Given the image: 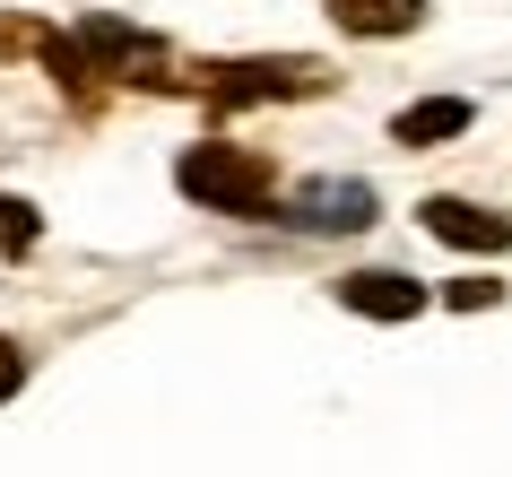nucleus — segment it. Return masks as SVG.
I'll return each instance as SVG.
<instances>
[{
	"mask_svg": "<svg viewBox=\"0 0 512 477\" xmlns=\"http://www.w3.org/2000/svg\"><path fill=\"white\" fill-rule=\"evenodd\" d=\"M330 18L348 35H408L426 18V0H330Z\"/></svg>",
	"mask_w": 512,
	"mask_h": 477,
	"instance_id": "7",
	"label": "nucleus"
},
{
	"mask_svg": "<svg viewBox=\"0 0 512 477\" xmlns=\"http://www.w3.org/2000/svg\"><path fill=\"white\" fill-rule=\"evenodd\" d=\"M339 304L374 321H408V313H426V287L400 278V269H356V278H339Z\"/></svg>",
	"mask_w": 512,
	"mask_h": 477,
	"instance_id": "5",
	"label": "nucleus"
},
{
	"mask_svg": "<svg viewBox=\"0 0 512 477\" xmlns=\"http://www.w3.org/2000/svg\"><path fill=\"white\" fill-rule=\"evenodd\" d=\"M322 87H330L322 61H209V70H200V96H209L217 113L287 105V96H322Z\"/></svg>",
	"mask_w": 512,
	"mask_h": 477,
	"instance_id": "2",
	"label": "nucleus"
},
{
	"mask_svg": "<svg viewBox=\"0 0 512 477\" xmlns=\"http://www.w3.org/2000/svg\"><path fill=\"white\" fill-rule=\"evenodd\" d=\"M35 235H44V226H35L27 200H0V243H9V252H35Z\"/></svg>",
	"mask_w": 512,
	"mask_h": 477,
	"instance_id": "9",
	"label": "nucleus"
},
{
	"mask_svg": "<svg viewBox=\"0 0 512 477\" xmlns=\"http://www.w3.org/2000/svg\"><path fill=\"white\" fill-rule=\"evenodd\" d=\"M469 131V105H460V96H434V105H408L400 122H391V139H400V148H434V139H460Z\"/></svg>",
	"mask_w": 512,
	"mask_h": 477,
	"instance_id": "8",
	"label": "nucleus"
},
{
	"mask_svg": "<svg viewBox=\"0 0 512 477\" xmlns=\"http://www.w3.org/2000/svg\"><path fill=\"white\" fill-rule=\"evenodd\" d=\"M18 373H27V365H18V347H9V339H0V399H9V391H18Z\"/></svg>",
	"mask_w": 512,
	"mask_h": 477,
	"instance_id": "11",
	"label": "nucleus"
},
{
	"mask_svg": "<svg viewBox=\"0 0 512 477\" xmlns=\"http://www.w3.org/2000/svg\"><path fill=\"white\" fill-rule=\"evenodd\" d=\"M174 183L200 200V209H226V217H252L270 209V157L261 148H235V139H200V148H183V165H174Z\"/></svg>",
	"mask_w": 512,
	"mask_h": 477,
	"instance_id": "1",
	"label": "nucleus"
},
{
	"mask_svg": "<svg viewBox=\"0 0 512 477\" xmlns=\"http://www.w3.org/2000/svg\"><path fill=\"white\" fill-rule=\"evenodd\" d=\"M426 235H443V243H460V252H504L512 243V217H495V209H469V200H426Z\"/></svg>",
	"mask_w": 512,
	"mask_h": 477,
	"instance_id": "6",
	"label": "nucleus"
},
{
	"mask_svg": "<svg viewBox=\"0 0 512 477\" xmlns=\"http://www.w3.org/2000/svg\"><path fill=\"white\" fill-rule=\"evenodd\" d=\"M452 304H460V313H478V304H495V287H486V278H460Z\"/></svg>",
	"mask_w": 512,
	"mask_h": 477,
	"instance_id": "10",
	"label": "nucleus"
},
{
	"mask_svg": "<svg viewBox=\"0 0 512 477\" xmlns=\"http://www.w3.org/2000/svg\"><path fill=\"white\" fill-rule=\"evenodd\" d=\"M79 44H87V61H96V79L183 87V79H174V61H165V44H157V35H139V27H122V18H87V27H79Z\"/></svg>",
	"mask_w": 512,
	"mask_h": 477,
	"instance_id": "3",
	"label": "nucleus"
},
{
	"mask_svg": "<svg viewBox=\"0 0 512 477\" xmlns=\"http://www.w3.org/2000/svg\"><path fill=\"white\" fill-rule=\"evenodd\" d=\"M287 226H304V235H356V226H374V191L365 183H304L287 200Z\"/></svg>",
	"mask_w": 512,
	"mask_h": 477,
	"instance_id": "4",
	"label": "nucleus"
}]
</instances>
